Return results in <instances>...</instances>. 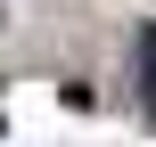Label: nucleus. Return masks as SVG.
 Here are the masks:
<instances>
[{
  "instance_id": "f257e3e1",
  "label": "nucleus",
  "mask_w": 156,
  "mask_h": 147,
  "mask_svg": "<svg viewBox=\"0 0 156 147\" xmlns=\"http://www.w3.org/2000/svg\"><path fill=\"white\" fill-rule=\"evenodd\" d=\"M140 82H148V123H156V33L140 41Z\"/></svg>"
}]
</instances>
